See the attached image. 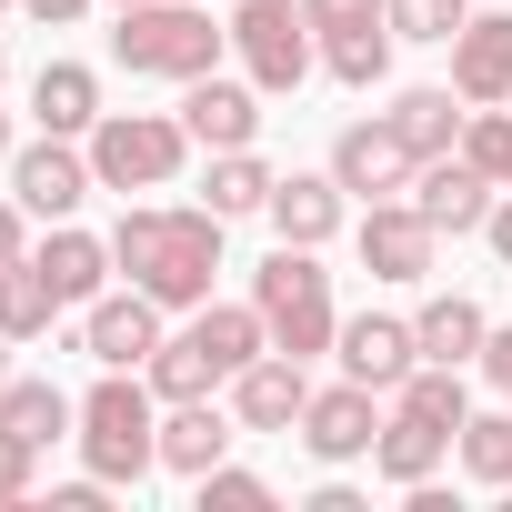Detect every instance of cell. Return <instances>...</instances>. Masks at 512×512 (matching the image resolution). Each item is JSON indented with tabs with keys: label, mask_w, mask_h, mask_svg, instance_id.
<instances>
[{
	"label": "cell",
	"mask_w": 512,
	"mask_h": 512,
	"mask_svg": "<svg viewBox=\"0 0 512 512\" xmlns=\"http://www.w3.org/2000/svg\"><path fill=\"white\" fill-rule=\"evenodd\" d=\"M111 262L161 302V312H201L211 302V272H221V211L211 201H131L121 231H111Z\"/></svg>",
	"instance_id": "cell-1"
},
{
	"label": "cell",
	"mask_w": 512,
	"mask_h": 512,
	"mask_svg": "<svg viewBox=\"0 0 512 512\" xmlns=\"http://www.w3.org/2000/svg\"><path fill=\"white\" fill-rule=\"evenodd\" d=\"M81 462L101 472V482H141V472H161V392H151V372H101L91 392H81Z\"/></svg>",
	"instance_id": "cell-2"
},
{
	"label": "cell",
	"mask_w": 512,
	"mask_h": 512,
	"mask_svg": "<svg viewBox=\"0 0 512 512\" xmlns=\"http://www.w3.org/2000/svg\"><path fill=\"white\" fill-rule=\"evenodd\" d=\"M221 51H231V31H211L201 0H131L111 31V61L131 81H201V71H221Z\"/></svg>",
	"instance_id": "cell-3"
},
{
	"label": "cell",
	"mask_w": 512,
	"mask_h": 512,
	"mask_svg": "<svg viewBox=\"0 0 512 512\" xmlns=\"http://www.w3.org/2000/svg\"><path fill=\"white\" fill-rule=\"evenodd\" d=\"M251 302H262V322H272V352H292V362H322L332 342H342V312H332V272L312 262L302 241H282L262 272H251Z\"/></svg>",
	"instance_id": "cell-4"
},
{
	"label": "cell",
	"mask_w": 512,
	"mask_h": 512,
	"mask_svg": "<svg viewBox=\"0 0 512 512\" xmlns=\"http://www.w3.org/2000/svg\"><path fill=\"white\" fill-rule=\"evenodd\" d=\"M81 151H91L101 191H171V181H181V161H191L201 141L181 131V111H101Z\"/></svg>",
	"instance_id": "cell-5"
},
{
	"label": "cell",
	"mask_w": 512,
	"mask_h": 512,
	"mask_svg": "<svg viewBox=\"0 0 512 512\" xmlns=\"http://www.w3.org/2000/svg\"><path fill=\"white\" fill-rule=\"evenodd\" d=\"M231 61H241L251 91L272 101V91H302V81H312L322 31H312L302 0H231Z\"/></svg>",
	"instance_id": "cell-6"
},
{
	"label": "cell",
	"mask_w": 512,
	"mask_h": 512,
	"mask_svg": "<svg viewBox=\"0 0 512 512\" xmlns=\"http://www.w3.org/2000/svg\"><path fill=\"white\" fill-rule=\"evenodd\" d=\"M91 191H101V171H91V151H81V141L41 131V141H21V151H11V201H21L31 221H71Z\"/></svg>",
	"instance_id": "cell-7"
},
{
	"label": "cell",
	"mask_w": 512,
	"mask_h": 512,
	"mask_svg": "<svg viewBox=\"0 0 512 512\" xmlns=\"http://www.w3.org/2000/svg\"><path fill=\"white\" fill-rule=\"evenodd\" d=\"M352 251H362V272L372 282H432V262H442V231L412 211V191L402 201H362V231H352Z\"/></svg>",
	"instance_id": "cell-8"
},
{
	"label": "cell",
	"mask_w": 512,
	"mask_h": 512,
	"mask_svg": "<svg viewBox=\"0 0 512 512\" xmlns=\"http://www.w3.org/2000/svg\"><path fill=\"white\" fill-rule=\"evenodd\" d=\"M412 141L392 131V111H372V121H342V141H332V181L352 191V201H402L412 191Z\"/></svg>",
	"instance_id": "cell-9"
},
{
	"label": "cell",
	"mask_w": 512,
	"mask_h": 512,
	"mask_svg": "<svg viewBox=\"0 0 512 512\" xmlns=\"http://www.w3.org/2000/svg\"><path fill=\"white\" fill-rule=\"evenodd\" d=\"M372 442H382V392H372V382L342 372L332 392L302 402V452H312V462L342 472V462H372Z\"/></svg>",
	"instance_id": "cell-10"
},
{
	"label": "cell",
	"mask_w": 512,
	"mask_h": 512,
	"mask_svg": "<svg viewBox=\"0 0 512 512\" xmlns=\"http://www.w3.org/2000/svg\"><path fill=\"white\" fill-rule=\"evenodd\" d=\"M492 201H502V181H492L472 151H442V161H422V171H412V211H422L442 241L482 231V221H492Z\"/></svg>",
	"instance_id": "cell-11"
},
{
	"label": "cell",
	"mask_w": 512,
	"mask_h": 512,
	"mask_svg": "<svg viewBox=\"0 0 512 512\" xmlns=\"http://www.w3.org/2000/svg\"><path fill=\"white\" fill-rule=\"evenodd\" d=\"M171 332H161V302L131 282V292H101V302H81V352L101 362V372H141L151 352H161Z\"/></svg>",
	"instance_id": "cell-12"
},
{
	"label": "cell",
	"mask_w": 512,
	"mask_h": 512,
	"mask_svg": "<svg viewBox=\"0 0 512 512\" xmlns=\"http://www.w3.org/2000/svg\"><path fill=\"white\" fill-rule=\"evenodd\" d=\"M302 402H312V362H292V352H262V362L231 372L241 432H302Z\"/></svg>",
	"instance_id": "cell-13"
},
{
	"label": "cell",
	"mask_w": 512,
	"mask_h": 512,
	"mask_svg": "<svg viewBox=\"0 0 512 512\" xmlns=\"http://www.w3.org/2000/svg\"><path fill=\"white\" fill-rule=\"evenodd\" d=\"M181 131L201 151H251V141H262V91L201 71V81H181Z\"/></svg>",
	"instance_id": "cell-14"
},
{
	"label": "cell",
	"mask_w": 512,
	"mask_h": 512,
	"mask_svg": "<svg viewBox=\"0 0 512 512\" xmlns=\"http://www.w3.org/2000/svg\"><path fill=\"white\" fill-rule=\"evenodd\" d=\"M452 91L482 111V101H512V11L482 0V11L452 31Z\"/></svg>",
	"instance_id": "cell-15"
},
{
	"label": "cell",
	"mask_w": 512,
	"mask_h": 512,
	"mask_svg": "<svg viewBox=\"0 0 512 512\" xmlns=\"http://www.w3.org/2000/svg\"><path fill=\"white\" fill-rule=\"evenodd\" d=\"M332 362H342L352 382H372V392H402V372L422 362V332H412L402 312H352L342 342H332Z\"/></svg>",
	"instance_id": "cell-16"
},
{
	"label": "cell",
	"mask_w": 512,
	"mask_h": 512,
	"mask_svg": "<svg viewBox=\"0 0 512 512\" xmlns=\"http://www.w3.org/2000/svg\"><path fill=\"white\" fill-rule=\"evenodd\" d=\"M231 442H241V412H221V402H161V472L201 482L211 462H231Z\"/></svg>",
	"instance_id": "cell-17"
},
{
	"label": "cell",
	"mask_w": 512,
	"mask_h": 512,
	"mask_svg": "<svg viewBox=\"0 0 512 512\" xmlns=\"http://www.w3.org/2000/svg\"><path fill=\"white\" fill-rule=\"evenodd\" d=\"M342 221H352V191H342L332 171H282V181H272V231H282V241L322 251Z\"/></svg>",
	"instance_id": "cell-18"
},
{
	"label": "cell",
	"mask_w": 512,
	"mask_h": 512,
	"mask_svg": "<svg viewBox=\"0 0 512 512\" xmlns=\"http://www.w3.org/2000/svg\"><path fill=\"white\" fill-rule=\"evenodd\" d=\"M31 262H41V282H51L71 312H81V302H101V292H111V272H121V262H111V241H91L81 221H51V241L31 251Z\"/></svg>",
	"instance_id": "cell-19"
},
{
	"label": "cell",
	"mask_w": 512,
	"mask_h": 512,
	"mask_svg": "<svg viewBox=\"0 0 512 512\" xmlns=\"http://www.w3.org/2000/svg\"><path fill=\"white\" fill-rule=\"evenodd\" d=\"M412 332H422V362H452V372H472L482 342H492V322H482L472 292H432V302L412 312Z\"/></svg>",
	"instance_id": "cell-20"
},
{
	"label": "cell",
	"mask_w": 512,
	"mask_h": 512,
	"mask_svg": "<svg viewBox=\"0 0 512 512\" xmlns=\"http://www.w3.org/2000/svg\"><path fill=\"white\" fill-rule=\"evenodd\" d=\"M31 121L61 131V141H91V121H101V81H91L81 61H41V81H31Z\"/></svg>",
	"instance_id": "cell-21"
},
{
	"label": "cell",
	"mask_w": 512,
	"mask_h": 512,
	"mask_svg": "<svg viewBox=\"0 0 512 512\" xmlns=\"http://www.w3.org/2000/svg\"><path fill=\"white\" fill-rule=\"evenodd\" d=\"M442 452H452V432H432V422H412V412H382L372 472H382L392 492H412V482H432V472H442Z\"/></svg>",
	"instance_id": "cell-22"
},
{
	"label": "cell",
	"mask_w": 512,
	"mask_h": 512,
	"mask_svg": "<svg viewBox=\"0 0 512 512\" xmlns=\"http://www.w3.org/2000/svg\"><path fill=\"white\" fill-rule=\"evenodd\" d=\"M462 121H472V101H462V91H402V101H392V131L412 141V161L462 151Z\"/></svg>",
	"instance_id": "cell-23"
},
{
	"label": "cell",
	"mask_w": 512,
	"mask_h": 512,
	"mask_svg": "<svg viewBox=\"0 0 512 512\" xmlns=\"http://www.w3.org/2000/svg\"><path fill=\"white\" fill-rule=\"evenodd\" d=\"M392 412H412V422H432V432H462V422H472V392H462L452 362H412L402 392H392Z\"/></svg>",
	"instance_id": "cell-24"
},
{
	"label": "cell",
	"mask_w": 512,
	"mask_h": 512,
	"mask_svg": "<svg viewBox=\"0 0 512 512\" xmlns=\"http://www.w3.org/2000/svg\"><path fill=\"white\" fill-rule=\"evenodd\" d=\"M0 422H11V432H31V442L51 452V442L81 422V402H71L61 382H21V372H11V382H0Z\"/></svg>",
	"instance_id": "cell-25"
},
{
	"label": "cell",
	"mask_w": 512,
	"mask_h": 512,
	"mask_svg": "<svg viewBox=\"0 0 512 512\" xmlns=\"http://www.w3.org/2000/svg\"><path fill=\"white\" fill-rule=\"evenodd\" d=\"M141 372H151V392H161V402H211V392H221V362L201 352V332H171Z\"/></svg>",
	"instance_id": "cell-26"
},
{
	"label": "cell",
	"mask_w": 512,
	"mask_h": 512,
	"mask_svg": "<svg viewBox=\"0 0 512 512\" xmlns=\"http://www.w3.org/2000/svg\"><path fill=\"white\" fill-rule=\"evenodd\" d=\"M51 312H71V302L41 282V262H0V332H11V342H41Z\"/></svg>",
	"instance_id": "cell-27"
},
{
	"label": "cell",
	"mask_w": 512,
	"mask_h": 512,
	"mask_svg": "<svg viewBox=\"0 0 512 512\" xmlns=\"http://www.w3.org/2000/svg\"><path fill=\"white\" fill-rule=\"evenodd\" d=\"M272 181H282V171H262V151H211L201 201H211L221 221H241V211H272Z\"/></svg>",
	"instance_id": "cell-28"
},
{
	"label": "cell",
	"mask_w": 512,
	"mask_h": 512,
	"mask_svg": "<svg viewBox=\"0 0 512 512\" xmlns=\"http://www.w3.org/2000/svg\"><path fill=\"white\" fill-rule=\"evenodd\" d=\"M322 71H332V81H352V91H372V81L392 71V21H362V31H332V41H322Z\"/></svg>",
	"instance_id": "cell-29"
},
{
	"label": "cell",
	"mask_w": 512,
	"mask_h": 512,
	"mask_svg": "<svg viewBox=\"0 0 512 512\" xmlns=\"http://www.w3.org/2000/svg\"><path fill=\"white\" fill-rule=\"evenodd\" d=\"M452 452H462V472H472V482H492V492H502V482H512V412H472V422L452 432Z\"/></svg>",
	"instance_id": "cell-30"
},
{
	"label": "cell",
	"mask_w": 512,
	"mask_h": 512,
	"mask_svg": "<svg viewBox=\"0 0 512 512\" xmlns=\"http://www.w3.org/2000/svg\"><path fill=\"white\" fill-rule=\"evenodd\" d=\"M392 11V41H442L452 51V31L472 21V0H382Z\"/></svg>",
	"instance_id": "cell-31"
},
{
	"label": "cell",
	"mask_w": 512,
	"mask_h": 512,
	"mask_svg": "<svg viewBox=\"0 0 512 512\" xmlns=\"http://www.w3.org/2000/svg\"><path fill=\"white\" fill-rule=\"evenodd\" d=\"M462 151H472V161H482V171L512 191V111H502V101H482V111L462 121Z\"/></svg>",
	"instance_id": "cell-32"
},
{
	"label": "cell",
	"mask_w": 512,
	"mask_h": 512,
	"mask_svg": "<svg viewBox=\"0 0 512 512\" xmlns=\"http://www.w3.org/2000/svg\"><path fill=\"white\" fill-rule=\"evenodd\" d=\"M201 512H272V482L241 472V462H211L201 472Z\"/></svg>",
	"instance_id": "cell-33"
},
{
	"label": "cell",
	"mask_w": 512,
	"mask_h": 512,
	"mask_svg": "<svg viewBox=\"0 0 512 512\" xmlns=\"http://www.w3.org/2000/svg\"><path fill=\"white\" fill-rule=\"evenodd\" d=\"M31 482H41V442L0 422V502H31Z\"/></svg>",
	"instance_id": "cell-34"
},
{
	"label": "cell",
	"mask_w": 512,
	"mask_h": 512,
	"mask_svg": "<svg viewBox=\"0 0 512 512\" xmlns=\"http://www.w3.org/2000/svg\"><path fill=\"white\" fill-rule=\"evenodd\" d=\"M302 11H312V31H322V41H332V31H362V21H392L382 0H302Z\"/></svg>",
	"instance_id": "cell-35"
},
{
	"label": "cell",
	"mask_w": 512,
	"mask_h": 512,
	"mask_svg": "<svg viewBox=\"0 0 512 512\" xmlns=\"http://www.w3.org/2000/svg\"><path fill=\"white\" fill-rule=\"evenodd\" d=\"M482 382H492V392H502V402H512V322H502V332H492V342H482Z\"/></svg>",
	"instance_id": "cell-36"
},
{
	"label": "cell",
	"mask_w": 512,
	"mask_h": 512,
	"mask_svg": "<svg viewBox=\"0 0 512 512\" xmlns=\"http://www.w3.org/2000/svg\"><path fill=\"white\" fill-rule=\"evenodd\" d=\"M0 262H31V211L0 201Z\"/></svg>",
	"instance_id": "cell-37"
},
{
	"label": "cell",
	"mask_w": 512,
	"mask_h": 512,
	"mask_svg": "<svg viewBox=\"0 0 512 512\" xmlns=\"http://www.w3.org/2000/svg\"><path fill=\"white\" fill-rule=\"evenodd\" d=\"M482 241H492V262H502V272H512V191H502V201H492V221H482Z\"/></svg>",
	"instance_id": "cell-38"
},
{
	"label": "cell",
	"mask_w": 512,
	"mask_h": 512,
	"mask_svg": "<svg viewBox=\"0 0 512 512\" xmlns=\"http://www.w3.org/2000/svg\"><path fill=\"white\" fill-rule=\"evenodd\" d=\"M21 11H31V21H41V31H71V21H81V11H91V0H21Z\"/></svg>",
	"instance_id": "cell-39"
},
{
	"label": "cell",
	"mask_w": 512,
	"mask_h": 512,
	"mask_svg": "<svg viewBox=\"0 0 512 512\" xmlns=\"http://www.w3.org/2000/svg\"><path fill=\"white\" fill-rule=\"evenodd\" d=\"M11 352H21V342H11V332H0V382H11Z\"/></svg>",
	"instance_id": "cell-40"
},
{
	"label": "cell",
	"mask_w": 512,
	"mask_h": 512,
	"mask_svg": "<svg viewBox=\"0 0 512 512\" xmlns=\"http://www.w3.org/2000/svg\"><path fill=\"white\" fill-rule=\"evenodd\" d=\"M11 151H21V141H11V121H0V161H11Z\"/></svg>",
	"instance_id": "cell-41"
},
{
	"label": "cell",
	"mask_w": 512,
	"mask_h": 512,
	"mask_svg": "<svg viewBox=\"0 0 512 512\" xmlns=\"http://www.w3.org/2000/svg\"><path fill=\"white\" fill-rule=\"evenodd\" d=\"M0 11H21V0H0Z\"/></svg>",
	"instance_id": "cell-42"
},
{
	"label": "cell",
	"mask_w": 512,
	"mask_h": 512,
	"mask_svg": "<svg viewBox=\"0 0 512 512\" xmlns=\"http://www.w3.org/2000/svg\"><path fill=\"white\" fill-rule=\"evenodd\" d=\"M111 11H131V0H111Z\"/></svg>",
	"instance_id": "cell-43"
},
{
	"label": "cell",
	"mask_w": 512,
	"mask_h": 512,
	"mask_svg": "<svg viewBox=\"0 0 512 512\" xmlns=\"http://www.w3.org/2000/svg\"><path fill=\"white\" fill-rule=\"evenodd\" d=\"M0 71H11V61H0Z\"/></svg>",
	"instance_id": "cell-44"
}]
</instances>
